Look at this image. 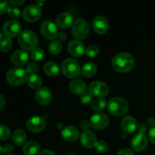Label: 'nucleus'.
Segmentation results:
<instances>
[{"label": "nucleus", "instance_id": "9", "mask_svg": "<svg viewBox=\"0 0 155 155\" xmlns=\"http://www.w3.org/2000/svg\"><path fill=\"white\" fill-rule=\"evenodd\" d=\"M40 32L47 39H54L58 36V31L55 24L51 21H45L40 27Z\"/></svg>", "mask_w": 155, "mask_h": 155}, {"label": "nucleus", "instance_id": "44", "mask_svg": "<svg viewBox=\"0 0 155 155\" xmlns=\"http://www.w3.org/2000/svg\"><path fill=\"white\" fill-rule=\"evenodd\" d=\"M9 4H12V5H15V6H19L21 5H22L23 3H24V0L22 1H13V0H11V1L8 2Z\"/></svg>", "mask_w": 155, "mask_h": 155}, {"label": "nucleus", "instance_id": "28", "mask_svg": "<svg viewBox=\"0 0 155 155\" xmlns=\"http://www.w3.org/2000/svg\"><path fill=\"white\" fill-rule=\"evenodd\" d=\"M107 106V101L104 98H96L92 103V108L95 111L98 112L104 110Z\"/></svg>", "mask_w": 155, "mask_h": 155}, {"label": "nucleus", "instance_id": "13", "mask_svg": "<svg viewBox=\"0 0 155 155\" xmlns=\"http://www.w3.org/2000/svg\"><path fill=\"white\" fill-rule=\"evenodd\" d=\"M27 127L30 132L40 133L45 127V120L43 117H32L27 120Z\"/></svg>", "mask_w": 155, "mask_h": 155}, {"label": "nucleus", "instance_id": "1", "mask_svg": "<svg viewBox=\"0 0 155 155\" xmlns=\"http://www.w3.org/2000/svg\"><path fill=\"white\" fill-rule=\"evenodd\" d=\"M112 68L118 73H127L134 68L136 61L132 54L127 52L117 54L112 60Z\"/></svg>", "mask_w": 155, "mask_h": 155}, {"label": "nucleus", "instance_id": "27", "mask_svg": "<svg viewBox=\"0 0 155 155\" xmlns=\"http://www.w3.org/2000/svg\"><path fill=\"white\" fill-rule=\"evenodd\" d=\"M27 84L28 86H30L31 89H39L40 88V86H42V81L41 80L40 77L38 76L37 74H30L27 77Z\"/></svg>", "mask_w": 155, "mask_h": 155}, {"label": "nucleus", "instance_id": "37", "mask_svg": "<svg viewBox=\"0 0 155 155\" xmlns=\"http://www.w3.org/2000/svg\"><path fill=\"white\" fill-rule=\"evenodd\" d=\"M38 66L35 63H30L27 64V68H26V71H27V74H34L38 71Z\"/></svg>", "mask_w": 155, "mask_h": 155}, {"label": "nucleus", "instance_id": "45", "mask_svg": "<svg viewBox=\"0 0 155 155\" xmlns=\"http://www.w3.org/2000/svg\"><path fill=\"white\" fill-rule=\"evenodd\" d=\"M39 155H54V153H53V151H51V150L45 149L43 150L42 151H41L39 154Z\"/></svg>", "mask_w": 155, "mask_h": 155}, {"label": "nucleus", "instance_id": "18", "mask_svg": "<svg viewBox=\"0 0 155 155\" xmlns=\"http://www.w3.org/2000/svg\"><path fill=\"white\" fill-rule=\"evenodd\" d=\"M29 59V54L25 50H18L13 53L11 58L12 63L15 66H23L25 64Z\"/></svg>", "mask_w": 155, "mask_h": 155}, {"label": "nucleus", "instance_id": "29", "mask_svg": "<svg viewBox=\"0 0 155 155\" xmlns=\"http://www.w3.org/2000/svg\"><path fill=\"white\" fill-rule=\"evenodd\" d=\"M62 50V44L58 40L51 41L48 45V51L53 55H58Z\"/></svg>", "mask_w": 155, "mask_h": 155}, {"label": "nucleus", "instance_id": "31", "mask_svg": "<svg viewBox=\"0 0 155 155\" xmlns=\"http://www.w3.org/2000/svg\"><path fill=\"white\" fill-rule=\"evenodd\" d=\"M10 136L11 131L8 127L5 125H0V140H7L9 139Z\"/></svg>", "mask_w": 155, "mask_h": 155}, {"label": "nucleus", "instance_id": "53", "mask_svg": "<svg viewBox=\"0 0 155 155\" xmlns=\"http://www.w3.org/2000/svg\"><path fill=\"white\" fill-rule=\"evenodd\" d=\"M68 155H76V154H68Z\"/></svg>", "mask_w": 155, "mask_h": 155}, {"label": "nucleus", "instance_id": "52", "mask_svg": "<svg viewBox=\"0 0 155 155\" xmlns=\"http://www.w3.org/2000/svg\"><path fill=\"white\" fill-rule=\"evenodd\" d=\"M3 40V34L0 32V42Z\"/></svg>", "mask_w": 155, "mask_h": 155}, {"label": "nucleus", "instance_id": "43", "mask_svg": "<svg viewBox=\"0 0 155 155\" xmlns=\"http://www.w3.org/2000/svg\"><path fill=\"white\" fill-rule=\"evenodd\" d=\"M5 99L4 96L0 94V110H2L3 107H5Z\"/></svg>", "mask_w": 155, "mask_h": 155}, {"label": "nucleus", "instance_id": "54", "mask_svg": "<svg viewBox=\"0 0 155 155\" xmlns=\"http://www.w3.org/2000/svg\"><path fill=\"white\" fill-rule=\"evenodd\" d=\"M6 155H15V154H6Z\"/></svg>", "mask_w": 155, "mask_h": 155}, {"label": "nucleus", "instance_id": "24", "mask_svg": "<svg viewBox=\"0 0 155 155\" xmlns=\"http://www.w3.org/2000/svg\"><path fill=\"white\" fill-rule=\"evenodd\" d=\"M26 140H27V135L24 130H17L14 132L12 135V141L15 145L21 146L25 143Z\"/></svg>", "mask_w": 155, "mask_h": 155}, {"label": "nucleus", "instance_id": "32", "mask_svg": "<svg viewBox=\"0 0 155 155\" xmlns=\"http://www.w3.org/2000/svg\"><path fill=\"white\" fill-rule=\"evenodd\" d=\"M12 47V42L11 39H5L0 42V50L3 52H8Z\"/></svg>", "mask_w": 155, "mask_h": 155}, {"label": "nucleus", "instance_id": "16", "mask_svg": "<svg viewBox=\"0 0 155 155\" xmlns=\"http://www.w3.org/2000/svg\"><path fill=\"white\" fill-rule=\"evenodd\" d=\"M68 48L70 54L74 57H80L86 52L84 44L78 39L71 41L68 44Z\"/></svg>", "mask_w": 155, "mask_h": 155}, {"label": "nucleus", "instance_id": "11", "mask_svg": "<svg viewBox=\"0 0 155 155\" xmlns=\"http://www.w3.org/2000/svg\"><path fill=\"white\" fill-rule=\"evenodd\" d=\"M148 139L144 133H139L135 135L131 141V146L134 151L140 152L147 148Z\"/></svg>", "mask_w": 155, "mask_h": 155}, {"label": "nucleus", "instance_id": "34", "mask_svg": "<svg viewBox=\"0 0 155 155\" xmlns=\"http://www.w3.org/2000/svg\"><path fill=\"white\" fill-rule=\"evenodd\" d=\"M96 150L100 153H105L108 151V144L104 141H98L95 145Z\"/></svg>", "mask_w": 155, "mask_h": 155}, {"label": "nucleus", "instance_id": "35", "mask_svg": "<svg viewBox=\"0 0 155 155\" xmlns=\"http://www.w3.org/2000/svg\"><path fill=\"white\" fill-rule=\"evenodd\" d=\"M92 98H93V96L89 92H85L80 97V101L84 105H88L92 102Z\"/></svg>", "mask_w": 155, "mask_h": 155}, {"label": "nucleus", "instance_id": "36", "mask_svg": "<svg viewBox=\"0 0 155 155\" xmlns=\"http://www.w3.org/2000/svg\"><path fill=\"white\" fill-rule=\"evenodd\" d=\"M9 16L12 18H13V20L18 19V18H21V10L18 8H10L8 12Z\"/></svg>", "mask_w": 155, "mask_h": 155}, {"label": "nucleus", "instance_id": "33", "mask_svg": "<svg viewBox=\"0 0 155 155\" xmlns=\"http://www.w3.org/2000/svg\"><path fill=\"white\" fill-rule=\"evenodd\" d=\"M86 55L90 58H95L99 54V49L96 45H89L86 49Z\"/></svg>", "mask_w": 155, "mask_h": 155}, {"label": "nucleus", "instance_id": "26", "mask_svg": "<svg viewBox=\"0 0 155 155\" xmlns=\"http://www.w3.org/2000/svg\"><path fill=\"white\" fill-rule=\"evenodd\" d=\"M97 71V66L93 62H87L81 69L82 75L86 77H93Z\"/></svg>", "mask_w": 155, "mask_h": 155}, {"label": "nucleus", "instance_id": "19", "mask_svg": "<svg viewBox=\"0 0 155 155\" xmlns=\"http://www.w3.org/2000/svg\"><path fill=\"white\" fill-rule=\"evenodd\" d=\"M61 136L64 140L68 142H75L80 136L78 129L74 126H67L63 129L61 132Z\"/></svg>", "mask_w": 155, "mask_h": 155}, {"label": "nucleus", "instance_id": "6", "mask_svg": "<svg viewBox=\"0 0 155 155\" xmlns=\"http://www.w3.org/2000/svg\"><path fill=\"white\" fill-rule=\"evenodd\" d=\"M89 33V27L85 20L80 18L76 20L72 26V34L77 39L86 38Z\"/></svg>", "mask_w": 155, "mask_h": 155}, {"label": "nucleus", "instance_id": "48", "mask_svg": "<svg viewBox=\"0 0 155 155\" xmlns=\"http://www.w3.org/2000/svg\"><path fill=\"white\" fill-rule=\"evenodd\" d=\"M148 124H149V125H151V126H152V127H154V124H155V120H154L153 119V118H149V119H148Z\"/></svg>", "mask_w": 155, "mask_h": 155}, {"label": "nucleus", "instance_id": "40", "mask_svg": "<svg viewBox=\"0 0 155 155\" xmlns=\"http://www.w3.org/2000/svg\"><path fill=\"white\" fill-rule=\"evenodd\" d=\"M117 155H134V153L129 148H123L120 151H118Z\"/></svg>", "mask_w": 155, "mask_h": 155}, {"label": "nucleus", "instance_id": "42", "mask_svg": "<svg viewBox=\"0 0 155 155\" xmlns=\"http://www.w3.org/2000/svg\"><path fill=\"white\" fill-rule=\"evenodd\" d=\"M5 150V152L6 153H10L12 152V150H13V146H12L11 144H7V145H5V147H3Z\"/></svg>", "mask_w": 155, "mask_h": 155}, {"label": "nucleus", "instance_id": "2", "mask_svg": "<svg viewBox=\"0 0 155 155\" xmlns=\"http://www.w3.org/2000/svg\"><path fill=\"white\" fill-rule=\"evenodd\" d=\"M19 45L24 50L32 51L34 48H37L39 44L38 36L34 32L30 30H25L21 32L18 37Z\"/></svg>", "mask_w": 155, "mask_h": 155}, {"label": "nucleus", "instance_id": "46", "mask_svg": "<svg viewBox=\"0 0 155 155\" xmlns=\"http://www.w3.org/2000/svg\"><path fill=\"white\" fill-rule=\"evenodd\" d=\"M58 37L59 40L64 41L67 39V35H66V33H64V32H60V33H58Z\"/></svg>", "mask_w": 155, "mask_h": 155}, {"label": "nucleus", "instance_id": "25", "mask_svg": "<svg viewBox=\"0 0 155 155\" xmlns=\"http://www.w3.org/2000/svg\"><path fill=\"white\" fill-rule=\"evenodd\" d=\"M43 71L45 74L50 77H55L59 73V67L53 61H48L44 64Z\"/></svg>", "mask_w": 155, "mask_h": 155}, {"label": "nucleus", "instance_id": "4", "mask_svg": "<svg viewBox=\"0 0 155 155\" xmlns=\"http://www.w3.org/2000/svg\"><path fill=\"white\" fill-rule=\"evenodd\" d=\"M27 74L26 70L20 68H12L6 74V80L9 84L12 86H21L27 80Z\"/></svg>", "mask_w": 155, "mask_h": 155}, {"label": "nucleus", "instance_id": "23", "mask_svg": "<svg viewBox=\"0 0 155 155\" xmlns=\"http://www.w3.org/2000/svg\"><path fill=\"white\" fill-rule=\"evenodd\" d=\"M40 151V146L35 141H30L24 145L23 152L25 155H37Z\"/></svg>", "mask_w": 155, "mask_h": 155}, {"label": "nucleus", "instance_id": "17", "mask_svg": "<svg viewBox=\"0 0 155 155\" xmlns=\"http://www.w3.org/2000/svg\"><path fill=\"white\" fill-rule=\"evenodd\" d=\"M94 30L98 34H104L108 30L109 24L107 20L103 16H97L93 20Z\"/></svg>", "mask_w": 155, "mask_h": 155}, {"label": "nucleus", "instance_id": "14", "mask_svg": "<svg viewBox=\"0 0 155 155\" xmlns=\"http://www.w3.org/2000/svg\"><path fill=\"white\" fill-rule=\"evenodd\" d=\"M80 141L85 148H92L95 147L97 143V138L95 133L91 130H83L80 135Z\"/></svg>", "mask_w": 155, "mask_h": 155}, {"label": "nucleus", "instance_id": "39", "mask_svg": "<svg viewBox=\"0 0 155 155\" xmlns=\"http://www.w3.org/2000/svg\"><path fill=\"white\" fill-rule=\"evenodd\" d=\"M148 139L151 143L155 145V126L151 127L148 132Z\"/></svg>", "mask_w": 155, "mask_h": 155}, {"label": "nucleus", "instance_id": "8", "mask_svg": "<svg viewBox=\"0 0 155 155\" xmlns=\"http://www.w3.org/2000/svg\"><path fill=\"white\" fill-rule=\"evenodd\" d=\"M22 15L27 22H35L42 16V9L37 5H31L24 8Z\"/></svg>", "mask_w": 155, "mask_h": 155}, {"label": "nucleus", "instance_id": "15", "mask_svg": "<svg viewBox=\"0 0 155 155\" xmlns=\"http://www.w3.org/2000/svg\"><path fill=\"white\" fill-rule=\"evenodd\" d=\"M35 98H36V101L40 105L45 106L51 102L52 95H51V91L48 88L42 87L39 88L36 91V94H35Z\"/></svg>", "mask_w": 155, "mask_h": 155}, {"label": "nucleus", "instance_id": "49", "mask_svg": "<svg viewBox=\"0 0 155 155\" xmlns=\"http://www.w3.org/2000/svg\"><path fill=\"white\" fill-rule=\"evenodd\" d=\"M36 4H37V5H39V7H40L42 5H43L44 3H45V1H36Z\"/></svg>", "mask_w": 155, "mask_h": 155}, {"label": "nucleus", "instance_id": "5", "mask_svg": "<svg viewBox=\"0 0 155 155\" xmlns=\"http://www.w3.org/2000/svg\"><path fill=\"white\" fill-rule=\"evenodd\" d=\"M61 71L64 75L68 78H75L80 74V64L73 58H67L63 61L61 65Z\"/></svg>", "mask_w": 155, "mask_h": 155}, {"label": "nucleus", "instance_id": "51", "mask_svg": "<svg viewBox=\"0 0 155 155\" xmlns=\"http://www.w3.org/2000/svg\"><path fill=\"white\" fill-rule=\"evenodd\" d=\"M62 127H63L62 124H57V128L58 129H61Z\"/></svg>", "mask_w": 155, "mask_h": 155}, {"label": "nucleus", "instance_id": "50", "mask_svg": "<svg viewBox=\"0 0 155 155\" xmlns=\"http://www.w3.org/2000/svg\"><path fill=\"white\" fill-rule=\"evenodd\" d=\"M4 153H5L4 148H2V146H0V155H4Z\"/></svg>", "mask_w": 155, "mask_h": 155}, {"label": "nucleus", "instance_id": "3", "mask_svg": "<svg viewBox=\"0 0 155 155\" xmlns=\"http://www.w3.org/2000/svg\"><path fill=\"white\" fill-rule=\"evenodd\" d=\"M107 110L114 116H121L128 111L129 104L124 98L120 97H114L108 101Z\"/></svg>", "mask_w": 155, "mask_h": 155}, {"label": "nucleus", "instance_id": "30", "mask_svg": "<svg viewBox=\"0 0 155 155\" xmlns=\"http://www.w3.org/2000/svg\"><path fill=\"white\" fill-rule=\"evenodd\" d=\"M45 53L40 48H36L31 51V58L35 61H41L44 58Z\"/></svg>", "mask_w": 155, "mask_h": 155}, {"label": "nucleus", "instance_id": "41", "mask_svg": "<svg viewBox=\"0 0 155 155\" xmlns=\"http://www.w3.org/2000/svg\"><path fill=\"white\" fill-rule=\"evenodd\" d=\"M91 127L90 122L88 120H83L81 123H80V127L83 129V130H88V129Z\"/></svg>", "mask_w": 155, "mask_h": 155}, {"label": "nucleus", "instance_id": "55", "mask_svg": "<svg viewBox=\"0 0 155 155\" xmlns=\"http://www.w3.org/2000/svg\"><path fill=\"white\" fill-rule=\"evenodd\" d=\"M154 120H155V118H154Z\"/></svg>", "mask_w": 155, "mask_h": 155}, {"label": "nucleus", "instance_id": "7", "mask_svg": "<svg viewBox=\"0 0 155 155\" xmlns=\"http://www.w3.org/2000/svg\"><path fill=\"white\" fill-rule=\"evenodd\" d=\"M21 25L19 21L16 20H10L6 21L2 27L3 34L8 39L13 38L21 33Z\"/></svg>", "mask_w": 155, "mask_h": 155}, {"label": "nucleus", "instance_id": "10", "mask_svg": "<svg viewBox=\"0 0 155 155\" xmlns=\"http://www.w3.org/2000/svg\"><path fill=\"white\" fill-rule=\"evenodd\" d=\"M89 93L97 98H103L108 94L109 89L107 84L101 81H95L89 86Z\"/></svg>", "mask_w": 155, "mask_h": 155}, {"label": "nucleus", "instance_id": "20", "mask_svg": "<svg viewBox=\"0 0 155 155\" xmlns=\"http://www.w3.org/2000/svg\"><path fill=\"white\" fill-rule=\"evenodd\" d=\"M121 128L123 131L127 134L134 133L135 130L137 128V123L136 119L131 116H126L123 118L121 121Z\"/></svg>", "mask_w": 155, "mask_h": 155}, {"label": "nucleus", "instance_id": "22", "mask_svg": "<svg viewBox=\"0 0 155 155\" xmlns=\"http://www.w3.org/2000/svg\"><path fill=\"white\" fill-rule=\"evenodd\" d=\"M70 89L76 95H83L86 91V84L83 80H74L70 83Z\"/></svg>", "mask_w": 155, "mask_h": 155}, {"label": "nucleus", "instance_id": "38", "mask_svg": "<svg viewBox=\"0 0 155 155\" xmlns=\"http://www.w3.org/2000/svg\"><path fill=\"white\" fill-rule=\"evenodd\" d=\"M9 8H10V5H9L8 2L0 0V15H3L8 12Z\"/></svg>", "mask_w": 155, "mask_h": 155}, {"label": "nucleus", "instance_id": "47", "mask_svg": "<svg viewBox=\"0 0 155 155\" xmlns=\"http://www.w3.org/2000/svg\"><path fill=\"white\" fill-rule=\"evenodd\" d=\"M138 130H139V132H140V133H145V132L146 131V126L144 124H140L139 125V127H138Z\"/></svg>", "mask_w": 155, "mask_h": 155}, {"label": "nucleus", "instance_id": "21", "mask_svg": "<svg viewBox=\"0 0 155 155\" xmlns=\"http://www.w3.org/2000/svg\"><path fill=\"white\" fill-rule=\"evenodd\" d=\"M74 18L71 14L68 12H63L60 14L56 18V24L61 29H66L74 24Z\"/></svg>", "mask_w": 155, "mask_h": 155}, {"label": "nucleus", "instance_id": "12", "mask_svg": "<svg viewBox=\"0 0 155 155\" xmlns=\"http://www.w3.org/2000/svg\"><path fill=\"white\" fill-rule=\"evenodd\" d=\"M91 127L95 130H103L109 124V118L104 113H97L92 115L90 118Z\"/></svg>", "mask_w": 155, "mask_h": 155}]
</instances>
